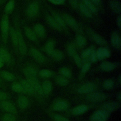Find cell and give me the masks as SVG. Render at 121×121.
I'll return each mask as SVG.
<instances>
[{"label":"cell","mask_w":121,"mask_h":121,"mask_svg":"<svg viewBox=\"0 0 121 121\" xmlns=\"http://www.w3.org/2000/svg\"><path fill=\"white\" fill-rule=\"evenodd\" d=\"M116 67V64L109 61H103L100 65L101 69L105 71H111Z\"/></svg>","instance_id":"26"},{"label":"cell","mask_w":121,"mask_h":121,"mask_svg":"<svg viewBox=\"0 0 121 121\" xmlns=\"http://www.w3.org/2000/svg\"><path fill=\"white\" fill-rule=\"evenodd\" d=\"M9 31L11 39L14 47L16 49L18 48V39L16 30L13 27H10Z\"/></svg>","instance_id":"30"},{"label":"cell","mask_w":121,"mask_h":121,"mask_svg":"<svg viewBox=\"0 0 121 121\" xmlns=\"http://www.w3.org/2000/svg\"><path fill=\"white\" fill-rule=\"evenodd\" d=\"M109 117V113L103 109L95 111L90 117V121H106Z\"/></svg>","instance_id":"5"},{"label":"cell","mask_w":121,"mask_h":121,"mask_svg":"<svg viewBox=\"0 0 121 121\" xmlns=\"http://www.w3.org/2000/svg\"><path fill=\"white\" fill-rule=\"evenodd\" d=\"M14 7H15L14 0H9L8 2V3L6 4L4 9V11L6 14L8 15L11 13L14 9Z\"/></svg>","instance_id":"35"},{"label":"cell","mask_w":121,"mask_h":121,"mask_svg":"<svg viewBox=\"0 0 121 121\" xmlns=\"http://www.w3.org/2000/svg\"><path fill=\"white\" fill-rule=\"evenodd\" d=\"M39 75L41 77L48 78L52 77L54 75V73L53 71L47 69H42L39 71Z\"/></svg>","instance_id":"38"},{"label":"cell","mask_w":121,"mask_h":121,"mask_svg":"<svg viewBox=\"0 0 121 121\" xmlns=\"http://www.w3.org/2000/svg\"><path fill=\"white\" fill-rule=\"evenodd\" d=\"M0 105L3 110L9 112L14 113L17 112L15 106L9 102L4 101L1 103Z\"/></svg>","instance_id":"21"},{"label":"cell","mask_w":121,"mask_h":121,"mask_svg":"<svg viewBox=\"0 0 121 121\" xmlns=\"http://www.w3.org/2000/svg\"><path fill=\"white\" fill-rule=\"evenodd\" d=\"M60 15L67 26H69L78 34H82L83 31L81 26L73 17L65 13Z\"/></svg>","instance_id":"1"},{"label":"cell","mask_w":121,"mask_h":121,"mask_svg":"<svg viewBox=\"0 0 121 121\" xmlns=\"http://www.w3.org/2000/svg\"><path fill=\"white\" fill-rule=\"evenodd\" d=\"M3 61L0 59V69L3 66Z\"/></svg>","instance_id":"54"},{"label":"cell","mask_w":121,"mask_h":121,"mask_svg":"<svg viewBox=\"0 0 121 121\" xmlns=\"http://www.w3.org/2000/svg\"><path fill=\"white\" fill-rule=\"evenodd\" d=\"M114 86V82L111 79H108L104 81L103 84V87L106 90H109L113 87Z\"/></svg>","instance_id":"43"},{"label":"cell","mask_w":121,"mask_h":121,"mask_svg":"<svg viewBox=\"0 0 121 121\" xmlns=\"http://www.w3.org/2000/svg\"><path fill=\"white\" fill-rule=\"evenodd\" d=\"M86 32L89 37L97 44L104 46L107 44V41L104 38L91 28H87Z\"/></svg>","instance_id":"4"},{"label":"cell","mask_w":121,"mask_h":121,"mask_svg":"<svg viewBox=\"0 0 121 121\" xmlns=\"http://www.w3.org/2000/svg\"><path fill=\"white\" fill-rule=\"evenodd\" d=\"M51 3L55 5H61L65 4L66 0H47Z\"/></svg>","instance_id":"48"},{"label":"cell","mask_w":121,"mask_h":121,"mask_svg":"<svg viewBox=\"0 0 121 121\" xmlns=\"http://www.w3.org/2000/svg\"><path fill=\"white\" fill-rule=\"evenodd\" d=\"M33 30L37 37L43 39L46 36V30L44 26L40 23L35 24L34 26Z\"/></svg>","instance_id":"15"},{"label":"cell","mask_w":121,"mask_h":121,"mask_svg":"<svg viewBox=\"0 0 121 121\" xmlns=\"http://www.w3.org/2000/svg\"><path fill=\"white\" fill-rule=\"evenodd\" d=\"M88 110V106L86 105L82 104L78 105L72 110V114L75 115H79L86 112Z\"/></svg>","instance_id":"28"},{"label":"cell","mask_w":121,"mask_h":121,"mask_svg":"<svg viewBox=\"0 0 121 121\" xmlns=\"http://www.w3.org/2000/svg\"><path fill=\"white\" fill-rule=\"evenodd\" d=\"M95 50V47L93 46H92L90 47H88L86 49H85L81 53V58L82 60V62L83 63L90 62V58L92 55V53H93V51Z\"/></svg>","instance_id":"14"},{"label":"cell","mask_w":121,"mask_h":121,"mask_svg":"<svg viewBox=\"0 0 121 121\" xmlns=\"http://www.w3.org/2000/svg\"><path fill=\"white\" fill-rule=\"evenodd\" d=\"M2 121H16V118L11 113H6L2 117Z\"/></svg>","instance_id":"45"},{"label":"cell","mask_w":121,"mask_h":121,"mask_svg":"<svg viewBox=\"0 0 121 121\" xmlns=\"http://www.w3.org/2000/svg\"><path fill=\"white\" fill-rule=\"evenodd\" d=\"M16 31L18 39V49L20 54L22 55H24L27 52L26 44L20 29L17 28L16 29Z\"/></svg>","instance_id":"7"},{"label":"cell","mask_w":121,"mask_h":121,"mask_svg":"<svg viewBox=\"0 0 121 121\" xmlns=\"http://www.w3.org/2000/svg\"><path fill=\"white\" fill-rule=\"evenodd\" d=\"M27 80L31 84L34 92H36L39 95H43V90H42V86L40 84V83L37 80L36 78H35V79L27 78Z\"/></svg>","instance_id":"17"},{"label":"cell","mask_w":121,"mask_h":121,"mask_svg":"<svg viewBox=\"0 0 121 121\" xmlns=\"http://www.w3.org/2000/svg\"><path fill=\"white\" fill-rule=\"evenodd\" d=\"M42 87V90H43V94L48 95L52 91V83L50 81L48 80H46L43 82Z\"/></svg>","instance_id":"34"},{"label":"cell","mask_w":121,"mask_h":121,"mask_svg":"<svg viewBox=\"0 0 121 121\" xmlns=\"http://www.w3.org/2000/svg\"><path fill=\"white\" fill-rule=\"evenodd\" d=\"M96 52L97 60H100L109 58L111 55L109 49L104 47H100L96 50Z\"/></svg>","instance_id":"11"},{"label":"cell","mask_w":121,"mask_h":121,"mask_svg":"<svg viewBox=\"0 0 121 121\" xmlns=\"http://www.w3.org/2000/svg\"><path fill=\"white\" fill-rule=\"evenodd\" d=\"M8 96L7 94L2 91H0V100L5 101L7 99Z\"/></svg>","instance_id":"51"},{"label":"cell","mask_w":121,"mask_h":121,"mask_svg":"<svg viewBox=\"0 0 121 121\" xmlns=\"http://www.w3.org/2000/svg\"><path fill=\"white\" fill-rule=\"evenodd\" d=\"M53 118L55 121H69L66 118L59 114L54 115Z\"/></svg>","instance_id":"47"},{"label":"cell","mask_w":121,"mask_h":121,"mask_svg":"<svg viewBox=\"0 0 121 121\" xmlns=\"http://www.w3.org/2000/svg\"><path fill=\"white\" fill-rule=\"evenodd\" d=\"M75 43L79 48L84 47L86 44V38L81 34H78L75 36Z\"/></svg>","instance_id":"25"},{"label":"cell","mask_w":121,"mask_h":121,"mask_svg":"<svg viewBox=\"0 0 121 121\" xmlns=\"http://www.w3.org/2000/svg\"><path fill=\"white\" fill-rule=\"evenodd\" d=\"M1 75L4 79L9 81H12L15 79V76L9 71H3L1 72Z\"/></svg>","instance_id":"39"},{"label":"cell","mask_w":121,"mask_h":121,"mask_svg":"<svg viewBox=\"0 0 121 121\" xmlns=\"http://www.w3.org/2000/svg\"><path fill=\"white\" fill-rule=\"evenodd\" d=\"M30 53L33 59L39 63H43L46 60L44 55L35 48L32 47L30 49Z\"/></svg>","instance_id":"10"},{"label":"cell","mask_w":121,"mask_h":121,"mask_svg":"<svg viewBox=\"0 0 121 121\" xmlns=\"http://www.w3.org/2000/svg\"><path fill=\"white\" fill-rule=\"evenodd\" d=\"M97 60H97V56H96V50H95L93 51V53H92L90 61V62H95Z\"/></svg>","instance_id":"49"},{"label":"cell","mask_w":121,"mask_h":121,"mask_svg":"<svg viewBox=\"0 0 121 121\" xmlns=\"http://www.w3.org/2000/svg\"><path fill=\"white\" fill-rule=\"evenodd\" d=\"M71 7L75 10L78 9V0H68Z\"/></svg>","instance_id":"46"},{"label":"cell","mask_w":121,"mask_h":121,"mask_svg":"<svg viewBox=\"0 0 121 121\" xmlns=\"http://www.w3.org/2000/svg\"><path fill=\"white\" fill-rule=\"evenodd\" d=\"M21 84L23 88L24 92H26L29 95H32L34 93V91L33 89V88L27 79H23L21 80Z\"/></svg>","instance_id":"31"},{"label":"cell","mask_w":121,"mask_h":121,"mask_svg":"<svg viewBox=\"0 0 121 121\" xmlns=\"http://www.w3.org/2000/svg\"><path fill=\"white\" fill-rule=\"evenodd\" d=\"M69 105L68 103L65 101H59L55 103L53 106V109L56 111H63L68 108Z\"/></svg>","instance_id":"23"},{"label":"cell","mask_w":121,"mask_h":121,"mask_svg":"<svg viewBox=\"0 0 121 121\" xmlns=\"http://www.w3.org/2000/svg\"><path fill=\"white\" fill-rule=\"evenodd\" d=\"M60 74L65 78H70L71 76V72L69 69L67 67H62L60 70Z\"/></svg>","instance_id":"42"},{"label":"cell","mask_w":121,"mask_h":121,"mask_svg":"<svg viewBox=\"0 0 121 121\" xmlns=\"http://www.w3.org/2000/svg\"><path fill=\"white\" fill-rule=\"evenodd\" d=\"M24 30L26 36L29 40L34 42H37V37L33 30H32L28 26H24Z\"/></svg>","instance_id":"18"},{"label":"cell","mask_w":121,"mask_h":121,"mask_svg":"<svg viewBox=\"0 0 121 121\" xmlns=\"http://www.w3.org/2000/svg\"><path fill=\"white\" fill-rule=\"evenodd\" d=\"M78 9H79L80 12L85 17L88 18H92L93 17V14L90 11V10L80 1L78 4Z\"/></svg>","instance_id":"20"},{"label":"cell","mask_w":121,"mask_h":121,"mask_svg":"<svg viewBox=\"0 0 121 121\" xmlns=\"http://www.w3.org/2000/svg\"><path fill=\"white\" fill-rule=\"evenodd\" d=\"M106 96L105 94L102 92H92L89 93L86 96V99L93 102H98L104 101L105 99Z\"/></svg>","instance_id":"9"},{"label":"cell","mask_w":121,"mask_h":121,"mask_svg":"<svg viewBox=\"0 0 121 121\" xmlns=\"http://www.w3.org/2000/svg\"><path fill=\"white\" fill-rule=\"evenodd\" d=\"M92 12L93 14L96 15L98 13V9L90 0H80Z\"/></svg>","instance_id":"27"},{"label":"cell","mask_w":121,"mask_h":121,"mask_svg":"<svg viewBox=\"0 0 121 121\" xmlns=\"http://www.w3.org/2000/svg\"><path fill=\"white\" fill-rule=\"evenodd\" d=\"M120 107V104L116 102H109L105 103L102 105V109L110 113L116 110Z\"/></svg>","instance_id":"16"},{"label":"cell","mask_w":121,"mask_h":121,"mask_svg":"<svg viewBox=\"0 0 121 121\" xmlns=\"http://www.w3.org/2000/svg\"><path fill=\"white\" fill-rule=\"evenodd\" d=\"M117 99H118L119 101H121V93L120 92L117 95Z\"/></svg>","instance_id":"53"},{"label":"cell","mask_w":121,"mask_h":121,"mask_svg":"<svg viewBox=\"0 0 121 121\" xmlns=\"http://www.w3.org/2000/svg\"><path fill=\"white\" fill-rule=\"evenodd\" d=\"M12 89L17 93H22L24 92L23 88L21 84L18 83H14L11 85Z\"/></svg>","instance_id":"41"},{"label":"cell","mask_w":121,"mask_h":121,"mask_svg":"<svg viewBox=\"0 0 121 121\" xmlns=\"http://www.w3.org/2000/svg\"></svg>","instance_id":"56"},{"label":"cell","mask_w":121,"mask_h":121,"mask_svg":"<svg viewBox=\"0 0 121 121\" xmlns=\"http://www.w3.org/2000/svg\"><path fill=\"white\" fill-rule=\"evenodd\" d=\"M17 104L20 108L25 109L28 106L29 101L27 97L25 96L21 95L19 96L17 99Z\"/></svg>","instance_id":"33"},{"label":"cell","mask_w":121,"mask_h":121,"mask_svg":"<svg viewBox=\"0 0 121 121\" xmlns=\"http://www.w3.org/2000/svg\"><path fill=\"white\" fill-rule=\"evenodd\" d=\"M45 18L47 24L53 29L58 32H62L63 30L57 22L50 14L46 13L45 15Z\"/></svg>","instance_id":"12"},{"label":"cell","mask_w":121,"mask_h":121,"mask_svg":"<svg viewBox=\"0 0 121 121\" xmlns=\"http://www.w3.org/2000/svg\"><path fill=\"white\" fill-rule=\"evenodd\" d=\"M95 85L92 83H87L80 86L78 89V92L80 94H89L95 89Z\"/></svg>","instance_id":"13"},{"label":"cell","mask_w":121,"mask_h":121,"mask_svg":"<svg viewBox=\"0 0 121 121\" xmlns=\"http://www.w3.org/2000/svg\"><path fill=\"white\" fill-rule=\"evenodd\" d=\"M55 41L53 39H50L48 40L45 44L44 50L45 52L49 55H51L53 50L55 49Z\"/></svg>","instance_id":"24"},{"label":"cell","mask_w":121,"mask_h":121,"mask_svg":"<svg viewBox=\"0 0 121 121\" xmlns=\"http://www.w3.org/2000/svg\"><path fill=\"white\" fill-rule=\"evenodd\" d=\"M109 5L113 12L116 14H120L121 4L119 0H110Z\"/></svg>","instance_id":"22"},{"label":"cell","mask_w":121,"mask_h":121,"mask_svg":"<svg viewBox=\"0 0 121 121\" xmlns=\"http://www.w3.org/2000/svg\"><path fill=\"white\" fill-rule=\"evenodd\" d=\"M66 51L70 57H72L76 53V47L75 44L72 43H69L67 45Z\"/></svg>","instance_id":"36"},{"label":"cell","mask_w":121,"mask_h":121,"mask_svg":"<svg viewBox=\"0 0 121 121\" xmlns=\"http://www.w3.org/2000/svg\"><path fill=\"white\" fill-rule=\"evenodd\" d=\"M49 9L51 13V15L54 18V19L55 20V21L57 22L58 24L60 26L61 28L63 31H64L65 33L67 34L68 33L69 34L68 26L65 24L61 15L51 8H50Z\"/></svg>","instance_id":"6"},{"label":"cell","mask_w":121,"mask_h":121,"mask_svg":"<svg viewBox=\"0 0 121 121\" xmlns=\"http://www.w3.org/2000/svg\"><path fill=\"white\" fill-rule=\"evenodd\" d=\"M0 28L2 40L4 43H6L9 30V19L8 15L5 14L2 16L0 23Z\"/></svg>","instance_id":"2"},{"label":"cell","mask_w":121,"mask_h":121,"mask_svg":"<svg viewBox=\"0 0 121 121\" xmlns=\"http://www.w3.org/2000/svg\"><path fill=\"white\" fill-rule=\"evenodd\" d=\"M119 83H121V76H120L119 78Z\"/></svg>","instance_id":"55"},{"label":"cell","mask_w":121,"mask_h":121,"mask_svg":"<svg viewBox=\"0 0 121 121\" xmlns=\"http://www.w3.org/2000/svg\"><path fill=\"white\" fill-rule=\"evenodd\" d=\"M73 58L76 66L78 68H81L83 63L82 62V60H81L80 56L76 52L74 54V55L73 56Z\"/></svg>","instance_id":"40"},{"label":"cell","mask_w":121,"mask_h":121,"mask_svg":"<svg viewBox=\"0 0 121 121\" xmlns=\"http://www.w3.org/2000/svg\"><path fill=\"white\" fill-rule=\"evenodd\" d=\"M40 9L39 3L37 1L30 3L26 8V14L27 16L30 18H35L39 13Z\"/></svg>","instance_id":"3"},{"label":"cell","mask_w":121,"mask_h":121,"mask_svg":"<svg viewBox=\"0 0 121 121\" xmlns=\"http://www.w3.org/2000/svg\"><path fill=\"white\" fill-rule=\"evenodd\" d=\"M23 73L28 79L36 78L37 71L36 69L32 67H26L23 69Z\"/></svg>","instance_id":"19"},{"label":"cell","mask_w":121,"mask_h":121,"mask_svg":"<svg viewBox=\"0 0 121 121\" xmlns=\"http://www.w3.org/2000/svg\"><path fill=\"white\" fill-rule=\"evenodd\" d=\"M0 58L3 62L9 63L11 60L10 53L4 48H0Z\"/></svg>","instance_id":"29"},{"label":"cell","mask_w":121,"mask_h":121,"mask_svg":"<svg viewBox=\"0 0 121 121\" xmlns=\"http://www.w3.org/2000/svg\"><path fill=\"white\" fill-rule=\"evenodd\" d=\"M50 56L54 60L57 61L62 60L64 58L63 52L59 49H54Z\"/></svg>","instance_id":"32"},{"label":"cell","mask_w":121,"mask_h":121,"mask_svg":"<svg viewBox=\"0 0 121 121\" xmlns=\"http://www.w3.org/2000/svg\"><path fill=\"white\" fill-rule=\"evenodd\" d=\"M56 83L60 86H66L69 84V81L66 78L62 76H58L55 78Z\"/></svg>","instance_id":"37"},{"label":"cell","mask_w":121,"mask_h":121,"mask_svg":"<svg viewBox=\"0 0 121 121\" xmlns=\"http://www.w3.org/2000/svg\"><path fill=\"white\" fill-rule=\"evenodd\" d=\"M96 7H101L102 5L101 0H90Z\"/></svg>","instance_id":"50"},{"label":"cell","mask_w":121,"mask_h":121,"mask_svg":"<svg viewBox=\"0 0 121 121\" xmlns=\"http://www.w3.org/2000/svg\"><path fill=\"white\" fill-rule=\"evenodd\" d=\"M116 24L118 27L120 29L121 28V16L120 15H118L116 18Z\"/></svg>","instance_id":"52"},{"label":"cell","mask_w":121,"mask_h":121,"mask_svg":"<svg viewBox=\"0 0 121 121\" xmlns=\"http://www.w3.org/2000/svg\"><path fill=\"white\" fill-rule=\"evenodd\" d=\"M111 43L113 47L116 50H120L121 48V37L117 31H114L112 33L110 38Z\"/></svg>","instance_id":"8"},{"label":"cell","mask_w":121,"mask_h":121,"mask_svg":"<svg viewBox=\"0 0 121 121\" xmlns=\"http://www.w3.org/2000/svg\"><path fill=\"white\" fill-rule=\"evenodd\" d=\"M91 67V62H87L83 64L81 69V73L82 74H85L90 69Z\"/></svg>","instance_id":"44"}]
</instances>
